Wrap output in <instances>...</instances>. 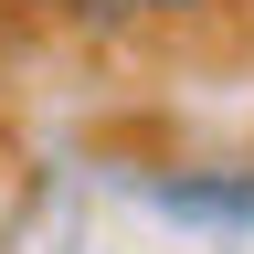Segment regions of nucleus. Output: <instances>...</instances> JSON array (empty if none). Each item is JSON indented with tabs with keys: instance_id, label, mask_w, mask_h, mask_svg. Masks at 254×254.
Here are the masks:
<instances>
[{
	"instance_id": "f257e3e1",
	"label": "nucleus",
	"mask_w": 254,
	"mask_h": 254,
	"mask_svg": "<svg viewBox=\"0 0 254 254\" xmlns=\"http://www.w3.org/2000/svg\"><path fill=\"white\" fill-rule=\"evenodd\" d=\"M138 11H190V0H138Z\"/></svg>"
},
{
	"instance_id": "f03ea898",
	"label": "nucleus",
	"mask_w": 254,
	"mask_h": 254,
	"mask_svg": "<svg viewBox=\"0 0 254 254\" xmlns=\"http://www.w3.org/2000/svg\"><path fill=\"white\" fill-rule=\"evenodd\" d=\"M43 11H85V0H43Z\"/></svg>"
}]
</instances>
